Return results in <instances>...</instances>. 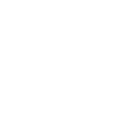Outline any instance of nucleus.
Returning a JSON list of instances; mask_svg holds the SVG:
<instances>
[]
</instances>
